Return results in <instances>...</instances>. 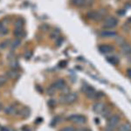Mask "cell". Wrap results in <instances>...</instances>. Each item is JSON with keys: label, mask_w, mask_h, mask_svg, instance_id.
Returning <instances> with one entry per match:
<instances>
[{"label": "cell", "mask_w": 131, "mask_h": 131, "mask_svg": "<svg viewBox=\"0 0 131 131\" xmlns=\"http://www.w3.org/2000/svg\"><path fill=\"white\" fill-rule=\"evenodd\" d=\"M76 93H68L67 95H63L60 96V102L64 104H72L77 100Z\"/></svg>", "instance_id": "obj_1"}, {"label": "cell", "mask_w": 131, "mask_h": 131, "mask_svg": "<svg viewBox=\"0 0 131 131\" xmlns=\"http://www.w3.org/2000/svg\"><path fill=\"white\" fill-rule=\"evenodd\" d=\"M67 120L73 123H76V124H82L87 121L85 116L80 115H72L67 117Z\"/></svg>", "instance_id": "obj_2"}, {"label": "cell", "mask_w": 131, "mask_h": 131, "mask_svg": "<svg viewBox=\"0 0 131 131\" xmlns=\"http://www.w3.org/2000/svg\"><path fill=\"white\" fill-rule=\"evenodd\" d=\"M118 24V20L114 17H110V18H106V20L104 22L103 28L105 29H112V28L115 27Z\"/></svg>", "instance_id": "obj_3"}, {"label": "cell", "mask_w": 131, "mask_h": 131, "mask_svg": "<svg viewBox=\"0 0 131 131\" xmlns=\"http://www.w3.org/2000/svg\"><path fill=\"white\" fill-rule=\"evenodd\" d=\"M82 90L84 91L86 95H87L89 99H96V94H97V92L95 91L94 87H89V86H87L85 87H83Z\"/></svg>", "instance_id": "obj_4"}, {"label": "cell", "mask_w": 131, "mask_h": 131, "mask_svg": "<svg viewBox=\"0 0 131 131\" xmlns=\"http://www.w3.org/2000/svg\"><path fill=\"white\" fill-rule=\"evenodd\" d=\"M120 122V117L117 115H110L107 120V126L110 128H115V127L118 125Z\"/></svg>", "instance_id": "obj_5"}, {"label": "cell", "mask_w": 131, "mask_h": 131, "mask_svg": "<svg viewBox=\"0 0 131 131\" xmlns=\"http://www.w3.org/2000/svg\"><path fill=\"white\" fill-rule=\"evenodd\" d=\"M99 50L101 53H109L114 51V47L109 45H101L99 46Z\"/></svg>", "instance_id": "obj_6"}, {"label": "cell", "mask_w": 131, "mask_h": 131, "mask_svg": "<svg viewBox=\"0 0 131 131\" xmlns=\"http://www.w3.org/2000/svg\"><path fill=\"white\" fill-rule=\"evenodd\" d=\"M52 86L56 89V90H57V89H63L64 87H66V82H65L64 79H58L56 82L53 83Z\"/></svg>", "instance_id": "obj_7"}, {"label": "cell", "mask_w": 131, "mask_h": 131, "mask_svg": "<svg viewBox=\"0 0 131 131\" xmlns=\"http://www.w3.org/2000/svg\"><path fill=\"white\" fill-rule=\"evenodd\" d=\"M105 108V106H104L103 103H101V102H97V103H95L94 106H93V110L95 111L96 114H101L103 109Z\"/></svg>", "instance_id": "obj_8"}, {"label": "cell", "mask_w": 131, "mask_h": 131, "mask_svg": "<svg viewBox=\"0 0 131 131\" xmlns=\"http://www.w3.org/2000/svg\"><path fill=\"white\" fill-rule=\"evenodd\" d=\"M121 50H122V52L123 54L125 55H130L131 54V46L128 45V44H126L124 43L123 45H122L121 46Z\"/></svg>", "instance_id": "obj_9"}, {"label": "cell", "mask_w": 131, "mask_h": 131, "mask_svg": "<svg viewBox=\"0 0 131 131\" xmlns=\"http://www.w3.org/2000/svg\"><path fill=\"white\" fill-rule=\"evenodd\" d=\"M101 36L103 38H114L116 36V32L115 31H102Z\"/></svg>", "instance_id": "obj_10"}, {"label": "cell", "mask_w": 131, "mask_h": 131, "mask_svg": "<svg viewBox=\"0 0 131 131\" xmlns=\"http://www.w3.org/2000/svg\"><path fill=\"white\" fill-rule=\"evenodd\" d=\"M87 17L88 18H91V19H95V20H100L102 17L101 13H99V12H88V14H87Z\"/></svg>", "instance_id": "obj_11"}, {"label": "cell", "mask_w": 131, "mask_h": 131, "mask_svg": "<svg viewBox=\"0 0 131 131\" xmlns=\"http://www.w3.org/2000/svg\"><path fill=\"white\" fill-rule=\"evenodd\" d=\"M17 108H16L14 106H8L4 108V113L7 114V115H12V114L17 113Z\"/></svg>", "instance_id": "obj_12"}, {"label": "cell", "mask_w": 131, "mask_h": 131, "mask_svg": "<svg viewBox=\"0 0 131 131\" xmlns=\"http://www.w3.org/2000/svg\"><path fill=\"white\" fill-rule=\"evenodd\" d=\"M118 131H131V125L129 123H123L119 127Z\"/></svg>", "instance_id": "obj_13"}, {"label": "cell", "mask_w": 131, "mask_h": 131, "mask_svg": "<svg viewBox=\"0 0 131 131\" xmlns=\"http://www.w3.org/2000/svg\"><path fill=\"white\" fill-rule=\"evenodd\" d=\"M19 115L23 117V118H26L28 116L30 115V109L27 108V107H24L22 110L19 111Z\"/></svg>", "instance_id": "obj_14"}, {"label": "cell", "mask_w": 131, "mask_h": 131, "mask_svg": "<svg viewBox=\"0 0 131 131\" xmlns=\"http://www.w3.org/2000/svg\"><path fill=\"white\" fill-rule=\"evenodd\" d=\"M13 33L17 38H22L24 36V32L22 30V28H16Z\"/></svg>", "instance_id": "obj_15"}, {"label": "cell", "mask_w": 131, "mask_h": 131, "mask_svg": "<svg viewBox=\"0 0 131 131\" xmlns=\"http://www.w3.org/2000/svg\"><path fill=\"white\" fill-rule=\"evenodd\" d=\"M107 60L109 62L110 64H112V65H117L118 63H119V60H118V58H117V57H115V56L107 57Z\"/></svg>", "instance_id": "obj_16"}, {"label": "cell", "mask_w": 131, "mask_h": 131, "mask_svg": "<svg viewBox=\"0 0 131 131\" xmlns=\"http://www.w3.org/2000/svg\"><path fill=\"white\" fill-rule=\"evenodd\" d=\"M6 77L7 78H16L17 77V75H18V72L16 70H14V69H12V70L11 71H8V72H6Z\"/></svg>", "instance_id": "obj_17"}, {"label": "cell", "mask_w": 131, "mask_h": 131, "mask_svg": "<svg viewBox=\"0 0 131 131\" xmlns=\"http://www.w3.org/2000/svg\"><path fill=\"white\" fill-rule=\"evenodd\" d=\"M101 114H102V117H104V118H108L111 115V111H110L109 108L105 107L103 109V111L101 112Z\"/></svg>", "instance_id": "obj_18"}, {"label": "cell", "mask_w": 131, "mask_h": 131, "mask_svg": "<svg viewBox=\"0 0 131 131\" xmlns=\"http://www.w3.org/2000/svg\"><path fill=\"white\" fill-rule=\"evenodd\" d=\"M20 44H21V40H19V39H16V40L12 43V49H16L17 47L19 46Z\"/></svg>", "instance_id": "obj_19"}, {"label": "cell", "mask_w": 131, "mask_h": 131, "mask_svg": "<svg viewBox=\"0 0 131 131\" xmlns=\"http://www.w3.org/2000/svg\"><path fill=\"white\" fill-rule=\"evenodd\" d=\"M10 67H12V69L16 70V69L18 67V63L15 60H12L11 62H10Z\"/></svg>", "instance_id": "obj_20"}, {"label": "cell", "mask_w": 131, "mask_h": 131, "mask_svg": "<svg viewBox=\"0 0 131 131\" xmlns=\"http://www.w3.org/2000/svg\"><path fill=\"white\" fill-rule=\"evenodd\" d=\"M59 34H60V32H59V30H54L53 32H51L50 36H51V38H52V39H57V38L59 37Z\"/></svg>", "instance_id": "obj_21"}, {"label": "cell", "mask_w": 131, "mask_h": 131, "mask_svg": "<svg viewBox=\"0 0 131 131\" xmlns=\"http://www.w3.org/2000/svg\"><path fill=\"white\" fill-rule=\"evenodd\" d=\"M55 92H56V89L52 87V86H51V87H49V88L47 89V94H48L49 95H52L55 94Z\"/></svg>", "instance_id": "obj_22"}, {"label": "cell", "mask_w": 131, "mask_h": 131, "mask_svg": "<svg viewBox=\"0 0 131 131\" xmlns=\"http://www.w3.org/2000/svg\"><path fill=\"white\" fill-rule=\"evenodd\" d=\"M7 81V77L6 76H0V87L4 85Z\"/></svg>", "instance_id": "obj_23"}, {"label": "cell", "mask_w": 131, "mask_h": 131, "mask_svg": "<svg viewBox=\"0 0 131 131\" xmlns=\"http://www.w3.org/2000/svg\"><path fill=\"white\" fill-rule=\"evenodd\" d=\"M15 26L16 28H22L23 26V21H22L21 19H18L15 23Z\"/></svg>", "instance_id": "obj_24"}, {"label": "cell", "mask_w": 131, "mask_h": 131, "mask_svg": "<svg viewBox=\"0 0 131 131\" xmlns=\"http://www.w3.org/2000/svg\"><path fill=\"white\" fill-rule=\"evenodd\" d=\"M61 121V118L60 117V116H57L56 118H54V119L52 120V126H54V125H56V124H58L59 122H60Z\"/></svg>", "instance_id": "obj_25"}, {"label": "cell", "mask_w": 131, "mask_h": 131, "mask_svg": "<svg viewBox=\"0 0 131 131\" xmlns=\"http://www.w3.org/2000/svg\"><path fill=\"white\" fill-rule=\"evenodd\" d=\"M9 45V40H5V41H4V42H2L1 44H0V48H5L6 46Z\"/></svg>", "instance_id": "obj_26"}, {"label": "cell", "mask_w": 131, "mask_h": 131, "mask_svg": "<svg viewBox=\"0 0 131 131\" xmlns=\"http://www.w3.org/2000/svg\"><path fill=\"white\" fill-rule=\"evenodd\" d=\"M56 105V101L55 100H49L48 101V106L50 107H53Z\"/></svg>", "instance_id": "obj_27"}, {"label": "cell", "mask_w": 131, "mask_h": 131, "mask_svg": "<svg viewBox=\"0 0 131 131\" xmlns=\"http://www.w3.org/2000/svg\"><path fill=\"white\" fill-rule=\"evenodd\" d=\"M116 43L122 46V45L124 44V40H123L122 38H121V37H119V38H117V39H116Z\"/></svg>", "instance_id": "obj_28"}, {"label": "cell", "mask_w": 131, "mask_h": 131, "mask_svg": "<svg viewBox=\"0 0 131 131\" xmlns=\"http://www.w3.org/2000/svg\"><path fill=\"white\" fill-rule=\"evenodd\" d=\"M60 131H74V128L73 127H66V128H62Z\"/></svg>", "instance_id": "obj_29"}, {"label": "cell", "mask_w": 131, "mask_h": 131, "mask_svg": "<svg viewBox=\"0 0 131 131\" xmlns=\"http://www.w3.org/2000/svg\"><path fill=\"white\" fill-rule=\"evenodd\" d=\"M62 42H63V38H57L56 39V43H57L58 46H60Z\"/></svg>", "instance_id": "obj_30"}, {"label": "cell", "mask_w": 131, "mask_h": 131, "mask_svg": "<svg viewBox=\"0 0 131 131\" xmlns=\"http://www.w3.org/2000/svg\"><path fill=\"white\" fill-rule=\"evenodd\" d=\"M7 33H8V30L4 27L0 31V35H5V34H7Z\"/></svg>", "instance_id": "obj_31"}, {"label": "cell", "mask_w": 131, "mask_h": 131, "mask_svg": "<svg viewBox=\"0 0 131 131\" xmlns=\"http://www.w3.org/2000/svg\"><path fill=\"white\" fill-rule=\"evenodd\" d=\"M31 56H32V52H26V53H25V54H24V58L25 59H30L31 58Z\"/></svg>", "instance_id": "obj_32"}, {"label": "cell", "mask_w": 131, "mask_h": 131, "mask_svg": "<svg viewBox=\"0 0 131 131\" xmlns=\"http://www.w3.org/2000/svg\"><path fill=\"white\" fill-rule=\"evenodd\" d=\"M127 75H128V76L131 79V68L127 69Z\"/></svg>", "instance_id": "obj_33"}, {"label": "cell", "mask_w": 131, "mask_h": 131, "mask_svg": "<svg viewBox=\"0 0 131 131\" xmlns=\"http://www.w3.org/2000/svg\"><path fill=\"white\" fill-rule=\"evenodd\" d=\"M114 130H115V128H110V127H108V126H107V128H105V131H114Z\"/></svg>", "instance_id": "obj_34"}, {"label": "cell", "mask_w": 131, "mask_h": 131, "mask_svg": "<svg viewBox=\"0 0 131 131\" xmlns=\"http://www.w3.org/2000/svg\"><path fill=\"white\" fill-rule=\"evenodd\" d=\"M4 28V26H3V24H2V23H0V31L2 30V29H3Z\"/></svg>", "instance_id": "obj_35"}, {"label": "cell", "mask_w": 131, "mask_h": 131, "mask_svg": "<svg viewBox=\"0 0 131 131\" xmlns=\"http://www.w3.org/2000/svg\"><path fill=\"white\" fill-rule=\"evenodd\" d=\"M2 109V105H1V104H0V110Z\"/></svg>", "instance_id": "obj_36"}]
</instances>
